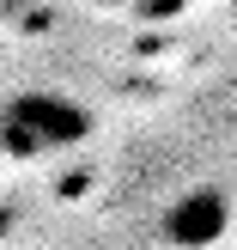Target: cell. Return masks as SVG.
Returning <instances> with one entry per match:
<instances>
[{"mask_svg": "<svg viewBox=\"0 0 237 250\" xmlns=\"http://www.w3.org/2000/svg\"><path fill=\"white\" fill-rule=\"evenodd\" d=\"M91 134V110L67 92H18L0 104V146L12 159H55Z\"/></svg>", "mask_w": 237, "mask_h": 250, "instance_id": "obj_1", "label": "cell"}, {"mask_svg": "<svg viewBox=\"0 0 237 250\" xmlns=\"http://www.w3.org/2000/svg\"><path fill=\"white\" fill-rule=\"evenodd\" d=\"M225 226H231V208H225V195H219V189H189L182 202L164 208V238L182 244V250L219 244V238H225Z\"/></svg>", "mask_w": 237, "mask_h": 250, "instance_id": "obj_2", "label": "cell"}, {"mask_svg": "<svg viewBox=\"0 0 237 250\" xmlns=\"http://www.w3.org/2000/svg\"><path fill=\"white\" fill-rule=\"evenodd\" d=\"M104 6H140V0H104Z\"/></svg>", "mask_w": 237, "mask_h": 250, "instance_id": "obj_3", "label": "cell"}]
</instances>
